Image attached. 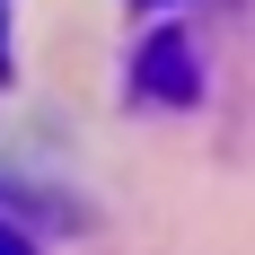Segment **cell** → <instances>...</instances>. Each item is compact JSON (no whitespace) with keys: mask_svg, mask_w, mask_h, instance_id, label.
<instances>
[{"mask_svg":"<svg viewBox=\"0 0 255 255\" xmlns=\"http://www.w3.org/2000/svg\"><path fill=\"white\" fill-rule=\"evenodd\" d=\"M203 79H194V53H185V35H150V53H141V97H194Z\"/></svg>","mask_w":255,"mask_h":255,"instance_id":"1","label":"cell"},{"mask_svg":"<svg viewBox=\"0 0 255 255\" xmlns=\"http://www.w3.org/2000/svg\"><path fill=\"white\" fill-rule=\"evenodd\" d=\"M0 255H35V247H26V238H18V229H0Z\"/></svg>","mask_w":255,"mask_h":255,"instance_id":"2","label":"cell"},{"mask_svg":"<svg viewBox=\"0 0 255 255\" xmlns=\"http://www.w3.org/2000/svg\"><path fill=\"white\" fill-rule=\"evenodd\" d=\"M0 79H9V9H0Z\"/></svg>","mask_w":255,"mask_h":255,"instance_id":"3","label":"cell"}]
</instances>
